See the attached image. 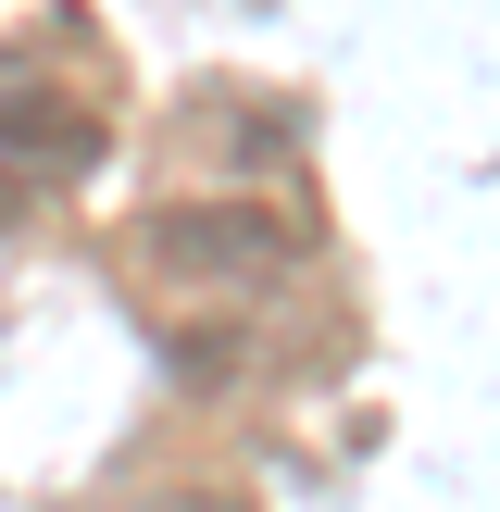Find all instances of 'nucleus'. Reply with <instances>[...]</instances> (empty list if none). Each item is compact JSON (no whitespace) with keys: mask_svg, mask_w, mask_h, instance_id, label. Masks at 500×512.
<instances>
[{"mask_svg":"<svg viewBox=\"0 0 500 512\" xmlns=\"http://www.w3.org/2000/svg\"><path fill=\"white\" fill-rule=\"evenodd\" d=\"M138 263L163 288H250V275L288 263V213L275 200H175V213H150Z\"/></svg>","mask_w":500,"mask_h":512,"instance_id":"f257e3e1","label":"nucleus"},{"mask_svg":"<svg viewBox=\"0 0 500 512\" xmlns=\"http://www.w3.org/2000/svg\"><path fill=\"white\" fill-rule=\"evenodd\" d=\"M0 150H13V163H63V175H75V163L100 150V125L75 113V100H38V75L0 50Z\"/></svg>","mask_w":500,"mask_h":512,"instance_id":"f03ea898","label":"nucleus"}]
</instances>
